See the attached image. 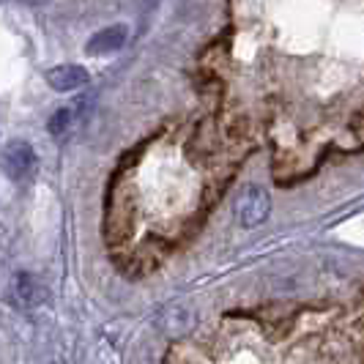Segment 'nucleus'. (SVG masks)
<instances>
[{
    "label": "nucleus",
    "mask_w": 364,
    "mask_h": 364,
    "mask_svg": "<svg viewBox=\"0 0 364 364\" xmlns=\"http://www.w3.org/2000/svg\"><path fill=\"white\" fill-rule=\"evenodd\" d=\"M9 299L19 310H38L50 301V288L38 279L36 274L19 272L9 282Z\"/></svg>",
    "instance_id": "nucleus-1"
},
{
    "label": "nucleus",
    "mask_w": 364,
    "mask_h": 364,
    "mask_svg": "<svg viewBox=\"0 0 364 364\" xmlns=\"http://www.w3.org/2000/svg\"><path fill=\"white\" fill-rule=\"evenodd\" d=\"M36 151L25 140H11L9 146L3 148V154H0V167H3L9 181H28L36 173Z\"/></svg>",
    "instance_id": "nucleus-2"
},
{
    "label": "nucleus",
    "mask_w": 364,
    "mask_h": 364,
    "mask_svg": "<svg viewBox=\"0 0 364 364\" xmlns=\"http://www.w3.org/2000/svg\"><path fill=\"white\" fill-rule=\"evenodd\" d=\"M269 214H272L269 192L263 186H257V183H247L236 203V217L241 222V228H257V225H263L269 219Z\"/></svg>",
    "instance_id": "nucleus-3"
},
{
    "label": "nucleus",
    "mask_w": 364,
    "mask_h": 364,
    "mask_svg": "<svg viewBox=\"0 0 364 364\" xmlns=\"http://www.w3.org/2000/svg\"><path fill=\"white\" fill-rule=\"evenodd\" d=\"M195 326H198V312L186 301H170L156 315V328L164 337H186Z\"/></svg>",
    "instance_id": "nucleus-4"
},
{
    "label": "nucleus",
    "mask_w": 364,
    "mask_h": 364,
    "mask_svg": "<svg viewBox=\"0 0 364 364\" xmlns=\"http://www.w3.org/2000/svg\"><path fill=\"white\" fill-rule=\"evenodd\" d=\"M91 82V74L85 66H77V63H63V66H53L47 72V85L58 93H72L80 91Z\"/></svg>",
    "instance_id": "nucleus-5"
},
{
    "label": "nucleus",
    "mask_w": 364,
    "mask_h": 364,
    "mask_svg": "<svg viewBox=\"0 0 364 364\" xmlns=\"http://www.w3.org/2000/svg\"><path fill=\"white\" fill-rule=\"evenodd\" d=\"M129 38L127 25H109V28H102L99 33H93L88 38V55H109V53H118Z\"/></svg>",
    "instance_id": "nucleus-6"
},
{
    "label": "nucleus",
    "mask_w": 364,
    "mask_h": 364,
    "mask_svg": "<svg viewBox=\"0 0 364 364\" xmlns=\"http://www.w3.org/2000/svg\"><path fill=\"white\" fill-rule=\"evenodd\" d=\"M72 121H74L72 107H60V109H55L53 112V118H50L47 129H50V134H53V137H60V134H66V132H69Z\"/></svg>",
    "instance_id": "nucleus-7"
}]
</instances>
